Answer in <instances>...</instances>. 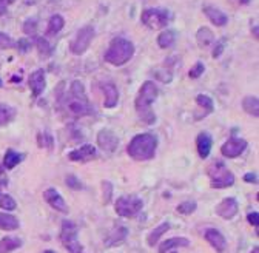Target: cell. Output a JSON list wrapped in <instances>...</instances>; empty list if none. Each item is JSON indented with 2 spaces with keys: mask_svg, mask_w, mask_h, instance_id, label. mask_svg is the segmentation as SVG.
Masks as SVG:
<instances>
[{
  "mask_svg": "<svg viewBox=\"0 0 259 253\" xmlns=\"http://www.w3.org/2000/svg\"><path fill=\"white\" fill-rule=\"evenodd\" d=\"M158 95H159V90L156 84L151 82V80H147V82H144V85L140 87L139 95L134 102L139 118L148 125L156 122V114L151 111V103L158 99Z\"/></svg>",
  "mask_w": 259,
  "mask_h": 253,
  "instance_id": "1",
  "label": "cell"
},
{
  "mask_svg": "<svg viewBox=\"0 0 259 253\" xmlns=\"http://www.w3.org/2000/svg\"><path fill=\"white\" fill-rule=\"evenodd\" d=\"M65 108L76 118L90 116L94 113V108L85 95L84 84L79 82V80H74L69 87V93L65 99Z\"/></svg>",
  "mask_w": 259,
  "mask_h": 253,
  "instance_id": "2",
  "label": "cell"
},
{
  "mask_svg": "<svg viewBox=\"0 0 259 253\" xmlns=\"http://www.w3.org/2000/svg\"><path fill=\"white\" fill-rule=\"evenodd\" d=\"M158 150V139L155 134L144 133L134 136L127 147V153L134 160H150Z\"/></svg>",
  "mask_w": 259,
  "mask_h": 253,
  "instance_id": "3",
  "label": "cell"
},
{
  "mask_svg": "<svg viewBox=\"0 0 259 253\" xmlns=\"http://www.w3.org/2000/svg\"><path fill=\"white\" fill-rule=\"evenodd\" d=\"M134 56V45L124 37H114L110 42V47L105 53L103 59L114 66H122L125 65L131 57Z\"/></svg>",
  "mask_w": 259,
  "mask_h": 253,
  "instance_id": "4",
  "label": "cell"
},
{
  "mask_svg": "<svg viewBox=\"0 0 259 253\" xmlns=\"http://www.w3.org/2000/svg\"><path fill=\"white\" fill-rule=\"evenodd\" d=\"M207 175L213 189H227L234 184V175L222 162H215L207 168Z\"/></svg>",
  "mask_w": 259,
  "mask_h": 253,
  "instance_id": "5",
  "label": "cell"
},
{
  "mask_svg": "<svg viewBox=\"0 0 259 253\" xmlns=\"http://www.w3.org/2000/svg\"><path fill=\"white\" fill-rule=\"evenodd\" d=\"M142 24L150 30H162L170 22V13L162 8H148L140 14Z\"/></svg>",
  "mask_w": 259,
  "mask_h": 253,
  "instance_id": "6",
  "label": "cell"
},
{
  "mask_svg": "<svg viewBox=\"0 0 259 253\" xmlns=\"http://www.w3.org/2000/svg\"><path fill=\"white\" fill-rule=\"evenodd\" d=\"M144 207V201L134 196V194H128V196H121L116 201V213L122 218H133L136 216Z\"/></svg>",
  "mask_w": 259,
  "mask_h": 253,
  "instance_id": "7",
  "label": "cell"
},
{
  "mask_svg": "<svg viewBox=\"0 0 259 253\" xmlns=\"http://www.w3.org/2000/svg\"><path fill=\"white\" fill-rule=\"evenodd\" d=\"M61 241L69 253H82V244L77 239V225L71 221H64L61 230Z\"/></svg>",
  "mask_w": 259,
  "mask_h": 253,
  "instance_id": "8",
  "label": "cell"
},
{
  "mask_svg": "<svg viewBox=\"0 0 259 253\" xmlns=\"http://www.w3.org/2000/svg\"><path fill=\"white\" fill-rule=\"evenodd\" d=\"M93 39H94V28L91 25L80 28L76 34V37L69 43V51L76 56L84 54L90 48V43Z\"/></svg>",
  "mask_w": 259,
  "mask_h": 253,
  "instance_id": "9",
  "label": "cell"
},
{
  "mask_svg": "<svg viewBox=\"0 0 259 253\" xmlns=\"http://www.w3.org/2000/svg\"><path fill=\"white\" fill-rule=\"evenodd\" d=\"M247 148V141L239 139V137H231L221 147V153L226 158H238L242 155Z\"/></svg>",
  "mask_w": 259,
  "mask_h": 253,
  "instance_id": "10",
  "label": "cell"
},
{
  "mask_svg": "<svg viewBox=\"0 0 259 253\" xmlns=\"http://www.w3.org/2000/svg\"><path fill=\"white\" fill-rule=\"evenodd\" d=\"M43 198L54 210L61 212V213H68V205H66L65 199L62 198V194L59 193L56 189H46L43 191Z\"/></svg>",
  "mask_w": 259,
  "mask_h": 253,
  "instance_id": "11",
  "label": "cell"
},
{
  "mask_svg": "<svg viewBox=\"0 0 259 253\" xmlns=\"http://www.w3.org/2000/svg\"><path fill=\"white\" fill-rule=\"evenodd\" d=\"M238 210H239L238 201L234 198H226L216 207V215L224 218V220H231V218L236 216Z\"/></svg>",
  "mask_w": 259,
  "mask_h": 253,
  "instance_id": "12",
  "label": "cell"
},
{
  "mask_svg": "<svg viewBox=\"0 0 259 253\" xmlns=\"http://www.w3.org/2000/svg\"><path fill=\"white\" fill-rule=\"evenodd\" d=\"M205 239H207V243L213 247L218 253H222V252H226L227 249V241L226 238H224V235L219 232V230L216 228H207L205 230Z\"/></svg>",
  "mask_w": 259,
  "mask_h": 253,
  "instance_id": "13",
  "label": "cell"
},
{
  "mask_svg": "<svg viewBox=\"0 0 259 253\" xmlns=\"http://www.w3.org/2000/svg\"><path fill=\"white\" fill-rule=\"evenodd\" d=\"M94 156H96V148L90 144L82 145V147L76 148V150L68 153V159L73 160V162H84V160L93 159Z\"/></svg>",
  "mask_w": 259,
  "mask_h": 253,
  "instance_id": "14",
  "label": "cell"
},
{
  "mask_svg": "<svg viewBox=\"0 0 259 253\" xmlns=\"http://www.w3.org/2000/svg\"><path fill=\"white\" fill-rule=\"evenodd\" d=\"M97 144L105 152H114L117 145H119V139L111 130H102L97 134Z\"/></svg>",
  "mask_w": 259,
  "mask_h": 253,
  "instance_id": "15",
  "label": "cell"
},
{
  "mask_svg": "<svg viewBox=\"0 0 259 253\" xmlns=\"http://www.w3.org/2000/svg\"><path fill=\"white\" fill-rule=\"evenodd\" d=\"M30 88L32 91V96L34 97H39L42 93H43V90L46 87V80H45V71L43 70H37V71H34L31 76H30Z\"/></svg>",
  "mask_w": 259,
  "mask_h": 253,
  "instance_id": "16",
  "label": "cell"
},
{
  "mask_svg": "<svg viewBox=\"0 0 259 253\" xmlns=\"http://www.w3.org/2000/svg\"><path fill=\"white\" fill-rule=\"evenodd\" d=\"M100 88L105 96V100H103L105 108H114L117 105V100H119V93H117L116 85L111 82H105V84H100Z\"/></svg>",
  "mask_w": 259,
  "mask_h": 253,
  "instance_id": "17",
  "label": "cell"
},
{
  "mask_svg": "<svg viewBox=\"0 0 259 253\" xmlns=\"http://www.w3.org/2000/svg\"><path fill=\"white\" fill-rule=\"evenodd\" d=\"M204 14L208 17V20L211 22L213 25L216 27H224V25H227V22H228V17L222 13L221 9L215 8V6H204Z\"/></svg>",
  "mask_w": 259,
  "mask_h": 253,
  "instance_id": "18",
  "label": "cell"
},
{
  "mask_svg": "<svg viewBox=\"0 0 259 253\" xmlns=\"http://www.w3.org/2000/svg\"><path fill=\"white\" fill-rule=\"evenodd\" d=\"M211 145H213V139L208 133H201L197 136L196 139V148H197V153L202 159L208 158L210 152H211Z\"/></svg>",
  "mask_w": 259,
  "mask_h": 253,
  "instance_id": "19",
  "label": "cell"
},
{
  "mask_svg": "<svg viewBox=\"0 0 259 253\" xmlns=\"http://www.w3.org/2000/svg\"><path fill=\"white\" fill-rule=\"evenodd\" d=\"M196 40H197V45L201 48H207L210 47L211 43L215 42V36H213V31L207 27H201L196 32Z\"/></svg>",
  "mask_w": 259,
  "mask_h": 253,
  "instance_id": "20",
  "label": "cell"
},
{
  "mask_svg": "<svg viewBox=\"0 0 259 253\" xmlns=\"http://www.w3.org/2000/svg\"><path fill=\"white\" fill-rule=\"evenodd\" d=\"M190 246V241L187 238H171L163 241V243L159 246V253H167L174 247H188Z\"/></svg>",
  "mask_w": 259,
  "mask_h": 253,
  "instance_id": "21",
  "label": "cell"
},
{
  "mask_svg": "<svg viewBox=\"0 0 259 253\" xmlns=\"http://www.w3.org/2000/svg\"><path fill=\"white\" fill-rule=\"evenodd\" d=\"M128 235V230L125 227H117L114 228L113 232L110 233V236L105 239V246L107 247H111V246H117V244H121L122 241H125Z\"/></svg>",
  "mask_w": 259,
  "mask_h": 253,
  "instance_id": "22",
  "label": "cell"
},
{
  "mask_svg": "<svg viewBox=\"0 0 259 253\" xmlns=\"http://www.w3.org/2000/svg\"><path fill=\"white\" fill-rule=\"evenodd\" d=\"M65 27V20L61 14H54L51 16L48 27H46V36H56L59 31H62V28Z\"/></svg>",
  "mask_w": 259,
  "mask_h": 253,
  "instance_id": "23",
  "label": "cell"
},
{
  "mask_svg": "<svg viewBox=\"0 0 259 253\" xmlns=\"http://www.w3.org/2000/svg\"><path fill=\"white\" fill-rule=\"evenodd\" d=\"M242 108L245 113H249L250 116L258 118L259 116V100L256 96H247L242 100Z\"/></svg>",
  "mask_w": 259,
  "mask_h": 253,
  "instance_id": "24",
  "label": "cell"
},
{
  "mask_svg": "<svg viewBox=\"0 0 259 253\" xmlns=\"http://www.w3.org/2000/svg\"><path fill=\"white\" fill-rule=\"evenodd\" d=\"M22 246V241L14 236H5L0 239V253H9Z\"/></svg>",
  "mask_w": 259,
  "mask_h": 253,
  "instance_id": "25",
  "label": "cell"
},
{
  "mask_svg": "<svg viewBox=\"0 0 259 253\" xmlns=\"http://www.w3.org/2000/svg\"><path fill=\"white\" fill-rule=\"evenodd\" d=\"M16 114H17V111L14 107L6 105V103H0V126L9 124L16 118Z\"/></svg>",
  "mask_w": 259,
  "mask_h": 253,
  "instance_id": "26",
  "label": "cell"
},
{
  "mask_svg": "<svg viewBox=\"0 0 259 253\" xmlns=\"http://www.w3.org/2000/svg\"><path fill=\"white\" fill-rule=\"evenodd\" d=\"M19 220L13 215L0 213V230H16L19 228Z\"/></svg>",
  "mask_w": 259,
  "mask_h": 253,
  "instance_id": "27",
  "label": "cell"
},
{
  "mask_svg": "<svg viewBox=\"0 0 259 253\" xmlns=\"http://www.w3.org/2000/svg\"><path fill=\"white\" fill-rule=\"evenodd\" d=\"M168 230H170V224H168V222H162L161 225H158V227L148 235V238H147L148 246H150V247L155 246V244L158 243V241H159V238H161L163 233H165V232H168Z\"/></svg>",
  "mask_w": 259,
  "mask_h": 253,
  "instance_id": "28",
  "label": "cell"
},
{
  "mask_svg": "<svg viewBox=\"0 0 259 253\" xmlns=\"http://www.w3.org/2000/svg\"><path fill=\"white\" fill-rule=\"evenodd\" d=\"M23 160V155L16 153L14 150H8L5 153V159H3V165L6 170H13L16 165H19Z\"/></svg>",
  "mask_w": 259,
  "mask_h": 253,
  "instance_id": "29",
  "label": "cell"
},
{
  "mask_svg": "<svg viewBox=\"0 0 259 253\" xmlns=\"http://www.w3.org/2000/svg\"><path fill=\"white\" fill-rule=\"evenodd\" d=\"M174 42H176V32L170 31V30L162 31L158 37V45L161 48H170L174 45Z\"/></svg>",
  "mask_w": 259,
  "mask_h": 253,
  "instance_id": "30",
  "label": "cell"
},
{
  "mask_svg": "<svg viewBox=\"0 0 259 253\" xmlns=\"http://www.w3.org/2000/svg\"><path fill=\"white\" fill-rule=\"evenodd\" d=\"M0 209L8 210V212H13L17 209V204L16 201L9 196V194H5L2 190H0Z\"/></svg>",
  "mask_w": 259,
  "mask_h": 253,
  "instance_id": "31",
  "label": "cell"
},
{
  "mask_svg": "<svg viewBox=\"0 0 259 253\" xmlns=\"http://www.w3.org/2000/svg\"><path fill=\"white\" fill-rule=\"evenodd\" d=\"M196 103H197V105L201 107V108H205V114H207V113H211V111H213V108H215L211 97H208V96H205V95L196 96Z\"/></svg>",
  "mask_w": 259,
  "mask_h": 253,
  "instance_id": "32",
  "label": "cell"
},
{
  "mask_svg": "<svg viewBox=\"0 0 259 253\" xmlns=\"http://www.w3.org/2000/svg\"><path fill=\"white\" fill-rule=\"evenodd\" d=\"M196 209H197V204L194 201H185V202L179 204L176 210H178V213H181V215H192L196 212Z\"/></svg>",
  "mask_w": 259,
  "mask_h": 253,
  "instance_id": "33",
  "label": "cell"
},
{
  "mask_svg": "<svg viewBox=\"0 0 259 253\" xmlns=\"http://www.w3.org/2000/svg\"><path fill=\"white\" fill-rule=\"evenodd\" d=\"M36 45H37L39 53H40L43 57H48V56L51 54V51H53V48L50 47V43L46 42V39H43V37H37V39H36Z\"/></svg>",
  "mask_w": 259,
  "mask_h": 253,
  "instance_id": "34",
  "label": "cell"
},
{
  "mask_svg": "<svg viewBox=\"0 0 259 253\" xmlns=\"http://www.w3.org/2000/svg\"><path fill=\"white\" fill-rule=\"evenodd\" d=\"M23 32L28 34V36H36V32H37L36 19H28L25 24H23Z\"/></svg>",
  "mask_w": 259,
  "mask_h": 253,
  "instance_id": "35",
  "label": "cell"
},
{
  "mask_svg": "<svg viewBox=\"0 0 259 253\" xmlns=\"http://www.w3.org/2000/svg\"><path fill=\"white\" fill-rule=\"evenodd\" d=\"M14 47H16V42L9 36H6L5 32H0V50H9Z\"/></svg>",
  "mask_w": 259,
  "mask_h": 253,
  "instance_id": "36",
  "label": "cell"
},
{
  "mask_svg": "<svg viewBox=\"0 0 259 253\" xmlns=\"http://www.w3.org/2000/svg\"><path fill=\"white\" fill-rule=\"evenodd\" d=\"M204 71H205V65L202 62H196L190 70V73H188V76H190L192 79H197L204 74Z\"/></svg>",
  "mask_w": 259,
  "mask_h": 253,
  "instance_id": "37",
  "label": "cell"
},
{
  "mask_svg": "<svg viewBox=\"0 0 259 253\" xmlns=\"http://www.w3.org/2000/svg\"><path fill=\"white\" fill-rule=\"evenodd\" d=\"M66 184H68V187H71L73 190H80V189H84V186H82V182H80L76 176H73V175L66 176Z\"/></svg>",
  "mask_w": 259,
  "mask_h": 253,
  "instance_id": "38",
  "label": "cell"
},
{
  "mask_svg": "<svg viewBox=\"0 0 259 253\" xmlns=\"http://www.w3.org/2000/svg\"><path fill=\"white\" fill-rule=\"evenodd\" d=\"M103 202L105 204H108L110 199H111V191H113V187H111V184L108 181H105L103 184Z\"/></svg>",
  "mask_w": 259,
  "mask_h": 253,
  "instance_id": "39",
  "label": "cell"
},
{
  "mask_svg": "<svg viewBox=\"0 0 259 253\" xmlns=\"http://www.w3.org/2000/svg\"><path fill=\"white\" fill-rule=\"evenodd\" d=\"M16 48H17L19 51H22V53H27V51L31 48V43H30L27 39H20V40L16 43Z\"/></svg>",
  "mask_w": 259,
  "mask_h": 253,
  "instance_id": "40",
  "label": "cell"
},
{
  "mask_svg": "<svg viewBox=\"0 0 259 253\" xmlns=\"http://www.w3.org/2000/svg\"><path fill=\"white\" fill-rule=\"evenodd\" d=\"M224 45H226V39H221L216 45H215V50H213V57H219L224 51Z\"/></svg>",
  "mask_w": 259,
  "mask_h": 253,
  "instance_id": "41",
  "label": "cell"
},
{
  "mask_svg": "<svg viewBox=\"0 0 259 253\" xmlns=\"http://www.w3.org/2000/svg\"><path fill=\"white\" fill-rule=\"evenodd\" d=\"M247 220H249V222L255 227H258L259 224V213L258 212H253V213H249V216H247Z\"/></svg>",
  "mask_w": 259,
  "mask_h": 253,
  "instance_id": "42",
  "label": "cell"
},
{
  "mask_svg": "<svg viewBox=\"0 0 259 253\" xmlns=\"http://www.w3.org/2000/svg\"><path fill=\"white\" fill-rule=\"evenodd\" d=\"M11 2H13V0H0V16H3L6 13V9H8Z\"/></svg>",
  "mask_w": 259,
  "mask_h": 253,
  "instance_id": "43",
  "label": "cell"
},
{
  "mask_svg": "<svg viewBox=\"0 0 259 253\" xmlns=\"http://www.w3.org/2000/svg\"><path fill=\"white\" fill-rule=\"evenodd\" d=\"M244 181H245V182H250V184H256V182H258V176H256L255 173H247V175L244 176Z\"/></svg>",
  "mask_w": 259,
  "mask_h": 253,
  "instance_id": "44",
  "label": "cell"
},
{
  "mask_svg": "<svg viewBox=\"0 0 259 253\" xmlns=\"http://www.w3.org/2000/svg\"><path fill=\"white\" fill-rule=\"evenodd\" d=\"M0 186H8V178L3 173V168L0 167Z\"/></svg>",
  "mask_w": 259,
  "mask_h": 253,
  "instance_id": "45",
  "label": "cell"
},
{
  "mask_svg": "<svg viewBox=\"0 0 259 253\" xmlns=\"http://www.w3.org/2000/svg\"><path fill=\"white\" fill-rule=\"evenodd\" d=\"M230 3H233L234 6H242V5H249L250 0H228Z\"/></svg>",
  "mask_w": 259,
  "mask_h": 253,
  "instance_id": "46",
  "label": "cell"
},
{
  "mask_svg": "<svg viewBox=\"0 0 259 253\" xmlns=\"http://www.w3.org/2000/svg\"><path fill=\"white\" fill-rule=\"evenodd\" d=\"M253 32H255V37L258 39V27H255V30H253Z\"/></svg>",
  "mask_w": 259,
  "mask_h": 253,
  "instance_id": "47",
  "label": "cell"
},
{
  "mask_svg": "<svg viewBox=\"0 0 259 253\" xmlns=\"http://www.w3.org/2000/svg\"><path fill=\"white\" fill-rule=\"evenodd\" d=\"M250 253H259V249H258V247H255V249H253V250H252Z\"/></svg>",
  "mask_w": 259,
  "mask_h": 253,
  "instance_id": "48",
  "label": "cell"
},
{
  "mask_svg": "<svg viewBox=\"0 0 259 253\" xmlns=\"http://www.w3.org/2000/svg\"><path fill=\"white\" fill-rule=\"evenodd\" d=\"M43 253H56V252H53V250H46V252H43Z\"/></svg>",
  "mask_w": 259,
  "mask_h": 253,
  "instance_id": "49",
  "label": "cell"
},
{
  "mask_svg": "<svg viewBox=\"0 0 259 253\" xmlns=\"http://www.w3.org/2000/svg\"><path fill=\"white\" fill-rule=\"evenodd\" d=\"M0 87H2V80H0Z\"/></svg>",
  "mask_w": 259,
  "mask_h": 253,
  "instance_id": "50",
  "label": "cell"
},
{
  "mask_svg": "<svg viewBox=\"0 0 259 253\" xmlns=\"http://www.w3.org/2000/svg\"><path fill=\"white\" fill-rule=\"evenodd\" d=\"M170 253H178V252H170Z\"/></svg>",
  "mask_w": 259,
  "mask_h": 253,
  "instance_id": "51",
  "label": "cell"
}]
</instances>
